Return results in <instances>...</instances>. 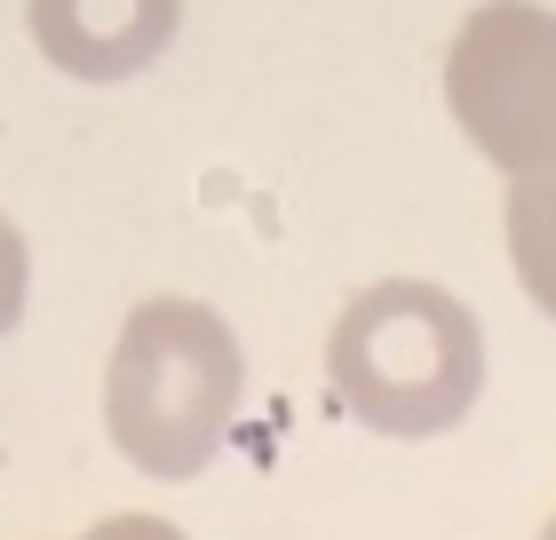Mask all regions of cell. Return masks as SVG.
<instances>
[{
	"mask_svg": "<svg viewBox=\"0 0 556 540\" xmlns=\"http://www.w3.org/2000/svg\"><path fill=\"white\" fill-rule=\"evenodd\" d=\"M247 398V357L207 302H143L119 326L112 374H104V422L112 445L143 477H199L223 453Z\"/></svg>",
	"mask_w": 556,
	"mask_h": 540,
	"instance_id": "cell-1",
	"label": "cell"
},
{
	"mask_svg": "<svg viewBox=\"0 0 556 540\" xmlns=\"http://www.w3.org/2000/svg\"><path fill=\"white\" fill-rule=\"evenodd\" d=\"M334 398L382 437H438L485 390V334L469 302L421 278H382L334 318L326 342Z\"/></svg>",
	"mask_w": 556,
	"mask_h": 540,
	"instance_id": "cell-2",
	"label": "cell"
},
{
	"mask_svg": "<svg viewBox=\"0 0 556 540\" xmlns=\"http://www.w3.org/2000/svg\"><path fill=\"white\" fill-rule=\"evenodd\" d=\"M445 104L462 136L509 175H556V9L485 0L445 56Z\"/></svg>",
	"mask_w": 556,
	"mask_h": 540,
	"instance_id": "cell-3",
	"label": "cell"
},
{
	"mask_svg": "<svg viewBox=\"0 0 556 540\" xmlns=\"http://www.w3.org/2000/svg\"><path fill=\"white\" fill-rule=\"evenodd\" d=\"M184 0H33L40 56L72 80H136L167 56Z\"/></svg>",
	"mask_w": 556,
	"mask_h": 540,
	"instance_id": "cell-4",
	"label": "cell"
},
{
	"mask_svg": "<svg viewBox=\"0 0 556 540\" xmlns=\"http://www.w3.org/2000/svg\"><path fill=\"white\" fill-rule=\"evenodd\" d=\"M501 223H509V263L525 278V294L556 318V175H517Z\"/></svg>",
	"mask_w": 556,
	"mask_h": 540,
	"instance_id": "cell-5",
	"label": "cell"
},
{
	"mask_svg": "<svg viewBox=\"0 0 556 540\" xmlns=\"http://www.w3.org/2000/svg\"><path fill=\"white\" fill-rule=\"evenodd\" d=\"M24 287H33V254H24V230L0 215V342L24 318Z\"/></svg>",
	"mask_w": 556,
	"mask_h": 540,
	"instance_id": "cell-6",
	"label": "cell"
},
{
	"mask_svg": "<svg viewBox=\"0 0 556 540\" xmlns=\"http://www.w3.org/2000/svg\"><path fill=\"white\" fill-rule=\"evenodd\" d=\"M80 540H184L167 517H104V525H88Z\"/></svg>",
	"mask_w": 556,
	"mask_h": 540,
	"instance_id": "cell-7",
	"label": "cell"
},
{
	"mask_svg": "<svg viewBox=\"0 0 556 540\" xmlns=\"http://www.w3.org/2000/svg\"><path fill=\"white\" fill-rule=\"evenodd\" d=\"M541 540H556V517H548V532H541Z\"/></svg>",
	"mask_w": 556,
	"mask_h": 540,
	"instance_id": "cell-8",
	"label": "cell"
}]
</instances>
